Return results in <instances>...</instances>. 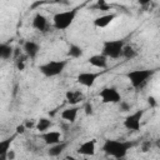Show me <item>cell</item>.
Listing matches in <instances>:
<instances>
[{
  "instance_id": "3957f363",
  "label": "cell",
  "mask_w": 160,
  "mask_h": 160,
  "mask_svg": "<svg viewBox=\"0 0 160 160\" xmlns=\"http://www.w3.org/2000/svg\"><path fill=\"white\" fill-rule=\"evenodd\" d=\"M154 74H155V70L152 69H135V70L129 71L126 74V78L130 81L132 88L140 89L150 80V78Z\"/></svg>"
},
{
  "instance_id": "7c38bea8",
  "label": "cell",
  "mask_w": 160,
  "mask_h": 160,
  "mask_svg": "<svg viewBox=\"0 0 160 160\" xmlns=\"http://www.w3.org/2000/svg\"><path fill=\"white\" fill-rule=\"evenodd\" d=\"M95 146H96V141L94 139L92 140H86L79 146L78 152L80 155H84V156H92L95 154Z\"/></svg>"
},
{
  "instance_id": "cb8c5ba5",
  "label": "cell",
  "mask_w": 160,
  "mask_h": 160,
  "mask_svg": "<svg viewBox=\"0 0 160 160\" xmlns=\"http://www.w3.org/2000/svg\"><path fill=\"white\" fill-rule=\"evenodd\" d=\"M84 111L86 115H92L94 114V109H92V105L90 102H86L85 106H84Z\"/></svg>"
},
{
  "instance_id": "6da1fadb",
  "label": "cell",
  "mask_w": 160,
  "mask_h": 160,
  "mask_svg": "<svg viewBox=\"0 0 160 160\" xmlns=\"http://www.w3.org/2000/svg\"><path fill=\"white\" fill-rule=\"evenodd\" d=\"M136 142L130 140H119V139H108L102 144V151L115 159H122L126 156L128 151L132 149Z\"/></svg>"
},
{
  "instance_id": "4316f807",
  "label": "cell",
  "mask_w": 160,
  "mask_h": 160,
  "mask_svg": "<svg viewBox=\"0 0 160 160\" xmlns=\"http://www.w3.org/2000/svg\"><path fill=\"white\" fill-rule=\"evenodd\" d=\"M16 66H18V69L19 70H24V60H18V62H16Z\"/></svg>"
},
{
  "instance_id": "9a60e30c",
  "label": "cell",
  "mask_w": 160,
  "mask_h": 160,
  "mask_svg": "<svg viewBox=\"0 0 160 160\" xmlns=\"http://www.w3.org/2000/svg\"><path fill=\"white\" fill-rule=\"evenodd\" d=\"M79 110H80V109H79L78 106L66 108V109H64V110L61 111V118H62L65 121L72 124V122H75V120H76V118H78Z\"/></svg>"
},
{
  "instance_id": "d6a6232c",
  "label": "cell",
  "mask_w": 160,
  "mask_h": 160,
  "mask_svg": "<svg viewBox=\"0 0 160 160\" xmlns=\"http://www.w3.org/2000/svg\"><path fill=\"white\" fill-rule=\"evenodd\" d=\"M0 60H1V56H0Z\"/></svg>"
},
{
  "instance_id": "ac0fdd59",
  "label": "cell",
  "mask_w": 160,
  "mask_h": 160,
  "mask_svg": "<svg viewBox=\"0 0 160 160\" xmlns=\"http://www.w3.org/2000/svg\"><path fill=\"white\" fill-rule=\"evenodd\" d=\"M14 139H15V135H12L10 138H6V139L0 141V160L6 159V152L10 150V146H11Z\"/></svg>"
},
{
  "instance_id": "484cf974",
  "label": "cell",
  "mask_w": 160,
  "mask_h": 160,
  "mask_svg": "<svg viewBox=\"0 0 160 160\" xmlns=\"http://www.w3.org/2000/svg\"><path fill=\"white\" fill-rule=\"evenodd\" d=\"M35 124H36V122H34V121H30V120H28V121H26V122H25L24 125H25V128H26V130H28V129L35 128Z\"/></svg>"
},
{
  "instance_id": "52a82bcc",
  "label": "cell",
  "mask_w": 160,
  "mask_h": 160,
  "mask_svg": "<svg viewBox=\"0 0 160 160\" xmlns=\"http://www.w3.org/2000/svg\"><path fill=\"white\" fill-rule=\"evenodd\" d=\"M99 96H100V99L104 104H118L121 100L120 92L118 91L116 88H112V86L104 88L99 92Z\"/></svg>"
},
{
  "instance_id": "ba28073f",
  "label": "cell",
  "mask_w": 160,
  "mask_h": 160,
  "mask_svg": "<svg viewBox=\"0 0 160 160\" xmlns=\"http://www.w3.org/2000/svg\"><path fill=\"white\" fill-rule=\"evenodd\" d=\"M104 71H105V70L98 71V72H94V71H82V72H80V74L76 76V81H78L80 85L85 86V88H91V86L95 84V81L98 80V78H99Z\"/></svg>"
},
{
  "instance_id": "4fadbf2b",
  "label": "cell",
  "mask_w": 160,
  "mask_h": 160,
  "mask_svg": "<svg viewBox=\"0 0 160 160\" xmlns=\"http://www.w3.org/2000/svg\"><path fill=\"white\" fill-rule=\"evenodd\" d=\"M89 64L98 69H106L108 68V58L104 54H96L89 58Z\"/></svg>"
},
{
  "instance_id": "7a4b0ae2",
  "label": "cell",
  "mask_w": 160,
  "mask_h": 160,
  "mask_svg": "<svg viewBox=\"0 0 160 160\" xmlns=\"http://www.w3.org/2000/svg\"><path fill=\"white\" fill-rule=\"evenodd\" d=\"M79 8H74L70 10H65V11H60L56 12L52 18V25L56 30H66L75 20L76 15H78Z\"/></svg>"
},
{
  "instance_id": "7402d4cb",
  "label": "cell",
  "mask_w": 160,
  "mask_h": 160,
  "mask_svg": "<svg viewBox=\"0 0 160 160\" xmlns=\"http://www.w3.org/2000/svg\"><path fill=\"white\" fill-rule=\"evenodd\" d=\"M0 56L2 60H8L12 56V48L8 44H0Z\"/></svg>"
},
{
  "instance_id": "9c48e42d",
  "label": "cell",
  "mask_w": 160,
  "mask_h": 160,
  "mask_svg": "<svg viewBox=\"0 0 160 160\" xmlns=\"http://www.w3.org/2000/svg\"><path fill=\"white\" fill-rule=\"evenodd\" d=\"M40 139L46 145H54L61 140V132L56 130H46L44 132H40Z\"/></svg>"
},
{
  "instance_id": "83f0119b",
  "label": "cell",
  "mask_w": 160,
  "mask_h": 160,
  "mask_svg": "<svg viewBox=\"0 0 160 160\" xmlns=\"http://www.w3.org/2000/svg\"><path fill=\"white\" fill-rule=\"evenodd\" d=\"M148 102H149L151 106H156V100H155L152 96H149V98H148Z\"/></svg>"
},
{
  "instance_id": "ffe728a7",
  "label": "cell",
  "mask_w": 160,
  "mask_h": 160,
  "mask_svg": "<svg viewBox=\"0 0 160 160\" xmlns=\"http://www.w3.org/2000/svg\"><path fill=\"white\" fill-rule=\"evenodd\" d=\"M82 54H84L82 48L79 46V45H76V44H71V45L69 46V49H68V56H69V58L79 59V58L82 56Z\"/></svg>"
},
{
  "instance_id": "8992f818",
  "label": "cell",
  "mask_w": 160,
  "mask_h": 160,
  "mask_svg": "<svg viewBox=\"0 0 160 160\" xmlns=\"http://www.w3.org/2000/svg\"><path fill=\"white\" fill-rule=\"evenodd\" d=\"M144 112H145V110H136L135 112L128 115L125 118V120H124V126L128 130H131V131L140 130V128H141V119L144 116Z\"/></svg>"
},
{
  "instance_id": "1f68e13d",
  "label": "cell",
  "mask_w": 160,
  "mask_h": 160,
  "mask_svg": "<svg viewBox=\"0 0 160 160\" xmlns=\"http://www.w3.org/2000/svg\"><path fill=\"white\" fill-rule=\"evenodd\" d=\"M49 2H54V4H60V2H62V0H49Z\"/></svg>"
},
{
  "instance_id": "e0dca14e",
  "label": "cell",
  "mask_w": 160,
  "mask_h": 160,
  "mask_svg": "<svg viewBox=\"0 0 160 160\" xmlns=\"http://www.w3.org/2000/svg\"><path fill=\"white\" fill-rule=\"evenodd\" d=\"M65 98H66L69 104L75 105V104H78V102L84 100V94L81 91H79V90H68L66 94H65Z\"/></svg>"
},
{
  "instance_id": "4dcf8cb0",
  "label": "cell",
  "mask_w": 160,
  "mask_h": 160,
  "mask_svg": "<svg viewBox=\"0 0 160 160\" xmlns=\"http://www.w3.org/2000/svg\"><path fill=\"white\" fill-rule=\"evenodd\" d=\"M140 5H148V4H150V1L151 0H136Z\"/></svg>"
},
{
  "instance_id": "2e32d148",
  "label": "cell",
  "mask_w": 160,
  "mask_h": 160,
  "mask_svg": "<svg viewBox=\"0 0 160 160\" xmlns=\"http://www.w3.org/2000/svg\"><path fill=\"white\" fill-rule=\"evenodd\" d=\"M68 148V141H59L54 145H50L49 150H48V155L49 156H59L60 154H62L65 151V149Z\"/></svg>"
},
{
  "instance_id": "44dd1931",
  "label": "cell",
  "mask_w": 160,
  "mask_h": 160,
  "mask_svg": "<svg viewBox=\"0 0 160 160\" xmlns=\"http://www.w3.org/2000/svg\"><path fill=\"white\" fill-rule=\"evenodd\" d=\"M136 55H138V51L131 46V45H124V48H122V52H121V56L122 58H125V59H134V58H136Z\"/></svg>"
},
{
  "instance_id": "277c9868",
  "label": "cell",
  "mask_w": 160,
  "mask_h": 160,
  "mask_svg": "<svg viewBox=\"0 0 160 160\" xmlns=\"http://www.w3.org/2000/svg\"><path fill=\"white\" fill-rule=\"evenodd\" d=\"M68 65V60H50L39 66L40 72L46 78H54L60 75Z\"/></svg>"
},
{
  "instance_id": "d6986e66",
  "label": "cell",
  "mask_w": 160,
  "mask_h": 160,
  "mask_svg": "<svg viewBox=\"0 0 160 160\" xmlns=\"http://www.w3.org/2000/svg\"><path fill=\"white\" fill-rule=\"evenodd\" d=\"M52 121L48 118H40L39 120H36V124H35V129L39 131V132H44L46 130H49L51 126H52Z\"/></svg>"
},
{
  "instance_id": "f546056e",
  "label": "cell",
  "mask_w": 160,
  "mask_h": 160,
  "mask_svg": "<svg viewBox=\"0 0 160 160\" xmlns=\"http://www.w3.org/2000/svg\"><path fill=\"white\" fill-rule=\"evenodd\" d=\"M14 158H15L14 151H12V150H9V151L6 152V159H14Z\"/></svg>"
},
{
  "instance_id": "30bf717a",
  "label": "cell",
  "mask_w": 160,
  "mask_h": 160,
  "mask_svg": "<svg viewBox=\"0 0 160 160\" xmlns=\"http://www.w3.org/2000/svg\"><path fill=\"white\" fill-rule=\"evenodd\" d=\"M49 26H50L49 20L42 14H40V12L35 14V16L32 18V28L35 30H38L40 32H45V31H48Z\"/></svg>"
},
{
  "instance_id": "f1b7e54d",
  "label": "cell",
  "mask_w": 160,
  "mask_h": 160,
  "mask_svg": "<svg viewBox=\"0 0 160 160\" xmlns=\"http://www.w3.org/2000/svg\"><path fill=\"white\" fill-rule=\"evenodd\" d=\"M150 146H151V145H150V142H149V141H146V142L142 145V151H144V152H145V151H149V150H150Z\"/></svg>"
},
{
  "instance_id": "603a6c76",
  "label": "cell",
  "mask_w": 160,
  "mask_h": 160,
  "mask_svg": "<svg viewBox=\"0 0 160 160\" xmlns=\"http://www.w3.org/2000/svg\"><path fill=\"white\" fill-rule=\"evenodd\" d=\"M118 104H119L120 111H122V112H126V111H130V110H131V105H130L129 102L124 101V100H120Z\"/></svg>"
},
{
  "instance_id": "8fae6325",
  "label": "cell",
  "mask_w": 160,
  "mask_h": 160,
  "mask_svg": "<svg viewBox=\"0 0 160 160\" xmlns=\"http://www.w3.org/2000/svg\"><path fill=\"white\" fill-rule=\"evenodd\" d=\"M22 50H24V52H25V55H26L28 58L35 59L36 55H38L39 51H40V45H39L38 42L32 41V40H28V41L24 42Z\"/></svg>"
},
{
  "instance_id": "d4e9b609",
  "label": "cell",
  "mask_w": 160,
  "mask_h": 160,
  "mask_svg": "<svg viewBox=\"0 0 160 160\" xmlns=\"http://www.w3.org/2000/svg\"><path fill=\"white\" fill-rule=\"evenodd\" d=\"M25 130H26V128H25V125H24V124H21V125H18V126H16V134H24V132H25Z\"/></svg>"
},
{
  "instance_id": "5bb4252c",
  "label": "cell",
  "mask_w": 160,
  "mask_h": 160,
  "mask_svg": "<svg viewBox=\"0 0 160 160\" xmlns=\"http://www.w3.org/2000/svg\"><path fill=\"white\" fill-rule=\"evenodd\" d=\"M115 18H116V15H115L114 12H110V14H104V15H101V16L95 18L92 22H94V25H95L96 28L102 29V28H106L108 25H110V24H111V21H112Z\"/></svg>"
},
{
  "instance_id": "5b68a950",
  "label": "cell",
  "mask_w": 160,
  "mask_h": 160,
  "mask_svg": "<svg viewBox=\"0 0 160 160\" xmlns=\"http://www.w3.org/2000/svg\"><path fill=\"white\" fill-rule=\"evenodd\" d=\"M124 45H125V42L121 39L106 40L102 44V52L101 54H104L106 58H110V59H119V58H121Z\"/></svg>"
}]
</instances>
